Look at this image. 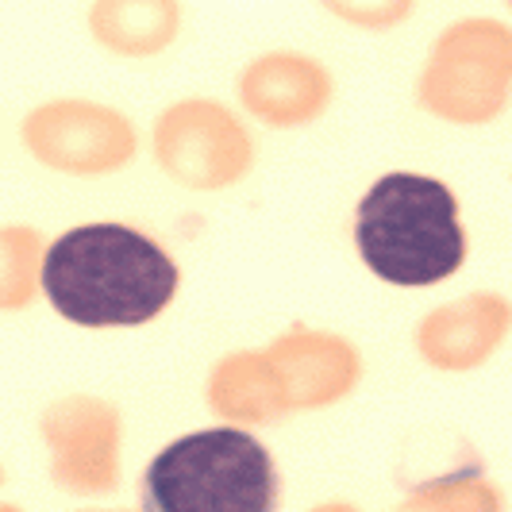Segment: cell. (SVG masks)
Segmentation results:
<instances>
[{"label": "cell", "mask_w": 512, "mask_h": 512, "mask_svg": "<svg viewBox=\"0 0 512 512\" xmlns=\"http://www.w3.org/2000/svg\"><path fill=\"white\" fill-rule=\"evenodd\" d=\"M320 8L362 31H389L409 20L416 0H320Z\"/></svg>", "instance_id": "9a60e30c"}, {"label": "cell", "mask_w": 512, "mask_h": 512, "mask_svg": "<svg viewBox=\"0 0 512 512\" xmlns=\"http://www.w3.org/2000/svg\"><path fill=\"white\" fill-rule=\"evenodd\" d=\"M0 486H4V466H0Z\"/></svg>", "instance_id": "2e32d148"}, {"label": "cell", "mask_w": 512, "mask_h": 512, "mask_svg": "<svg viewBox=\"0 0 512 512\" xmlns=\"http://www.w3.org/2000/svg\"><path fill=\"white\" fill-rule=\"evenodd\" d=\"M512 93V31L501 20L470 16L451 24L416 81V101L447 124H489L505 112Z\"/></svg>", "instance_id": "277c9868"}, {"label": "cell", "mask_w": 512, "mask_h": 512, "mask_svg": "<svg viewBox=\"0 0 512 512\" xmlns=\"http://www.w3.org/2000/svg\"><path fill=\"white\" fill-rule=\"evenodd\" d=\"M512 324V305L501 293H466L451 305L432 308L416 332V355L432 370L443 374H466L486 366L497 347L505 343Z\"/></svg>", "instance_id": "30bf717a"}, {"label": "cell", "mask_w": 512, "mask_h": 512, "mask_svg": "<svg viewBox=\"0 0 512 512\" xmlns=\"http://www.w3.org/2000/svg\"><path fill=\"white\" fill-rule=\"evenodd\" d=\"M24 147L39 166L70 178H104L128 170L139 154V131L112 104L47 101L24 116Z\"/></svg>", "instance_id": "8992f818"}, {"label": "cell", "mask_w": 512, "mask_h": 512, "mask_svg": "<svg viewBox=\"0 0 512 512\" xmlns=\"http://www.w3.org/2000/svg\"><path fill=\"white\" fill-rule=\"evenodd\" d=\"M355 251L374 278L424 289L459 274L466 258L459 197L424 174H385L355 212Z\"/></svg>", "instance_id": "7a4b0ae2"}, {"label": "cell", "mask_w": 512, "mask_h": 512, "mask_svg": "<svg viewBox=\"0 0 512 512\" xmlns=\"http://www.w3.org/2000/svg\"><path fill=\"white\" fill-rule=\"evenodd\" d=\"M409 509H501V489L489 486L478 470H455L451 478H432L409 497Z\"/></svg>", "instance_id": "5bb4252c"}, {"label": "cell", "mask_w": 512, "mask_h": 512, "mask_svg": "<svg viewBox=\"0 0 512 512\" xmlns=\"http://www.w3.org/2000/svg\"><path fill=\"white\" fill-rule=\"evenodd\" d=\"M43 235L31 224L0 228V312H24L39 293Z\"/></svg>", "instance_id": "4fadbf2b"}, {"label": "cell", "mask_w": 512, "mask_h": 512, "mask_svg": "<svg viewBox=\"0 0 512 512\" xmlns=\"http://www.w3.org/2000/svg\"><path fill=\"white\" fill-rule=\"evenodd\" d=\"M139 493L154 512H270L278 505L282 478L266 443L235 424L162 447Z\"/></svg>", "instance_id": "3957f363"}, {"label": "cell", "mask_w": 512, "mask_h": 512, "mask_svg": "<svg viewBox=\"0 0 512 512\" xmlns=\"http://www.w3.org/2000/svg\"><path fill=\"white\" fill-rule=\"evenodd\" d=\"M39 436L51 455V482L70 497L97 501L120 486V409L93 393H70L43 409Z\"/></svg>", "instance_id": "52a82bcc"}, {"label": "cell", "mask_w": 512, "mask_h": 512, "mask_svg": "<svg viewBox=\"0 0 512 512\" xmlns=\"http://www.w3.org/2000/svg\"><path fill=\"white\" fill-rule=\"evenodd\" d=\"M266 359L278 374L285 412H316L347 401L362 382V355L351 339L293 324L270 347Z\"/></svg>", "instance_id": "ba28073f"}, {"label": "cell", "mask_w": 512, "mask_h": 512, "mask_svg": "<svg viewBox=\"0 0 512 512\" xmlns=\"http://www.w3.org/2000/svg\"><path fill=\"white\" fill-rule=\"evenodd\" d=\"M335 97V77L320 58L297 51H270L239 77V104L266 128L316 124Z\"/></svg>", "instance_id": "9c48e42d"}, {"label": "cell", "mask_w": 512, "mask_h": 512, "mask_svg": "<svg viewBox=\"0 0 512 512\" xmlns=\"http://www.w3.org/2000/svg\"><path fill=\"white\" fill-rule=\"evenodd\" d=\"M154 162L166 178L193 193H220L251 174L255 139L228 104L189 97L154 120Z\"/></svg>", "instance_id": "5b68a950"}, {"label": "cell", "mask_w": 512, "mask_h": 512, "mask_svg": "<svg viewBox=\"0 0 512 512\" xmlns=\"http://www.w3.org/2000/svg\"><path fill=\"white\" fill-rule=\"evenodd\" d=\"M208 409L231 424H274L285 397L266 351H231L212 366L205 385Z\"/></svg>", "instance_id": "7c38bea8"}, {"label": "cell", "mask_w": 512, "mask_h": 512, "mask_svg": "<svg viewBox=\"0 0 512 512\" xmlns=\"http://www.w3.org/2000/svg\"><path fill=\"white\" fill-rule=\"evenodd\" d=\"M178 262L147 231L81 224L43 247L39 289L77 328H143L178 297Z\"/></svg>", "instance_id": "6da1fadb"}, {"label": "cell", "mask_w": 512, "mask_h": 512, "mask_svg": "<svg viewBox=\"0 0 512 512\" xmlns=\"http://www.w3.org/2000/svg\"><path fill=\"white\" fill-rule=\"evenodd\" d=\"M181 31V0H93L89 35L120 58H154L170 51Z\"/></svg>", "instance_id": "8fae6325"}]
</instances>
